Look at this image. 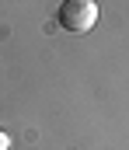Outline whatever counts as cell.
<instances>
[{"mask_svg": "<svg viewBox=\"0 0 129 150\" xmlns=\"http://www.w3.org/2000/svg\"><path fill=\"white\" fill-rule=\"evenodd\" d=\"M0 150H7V136L4 133H0Z\"/></svg>", "mask_w": 129, "mask_h": 150, "instance_id": "2", "label": "cell"}, {"mask_svg": "<svg viewBox=\"0 0 129 150\" xmlns=\"http://www.w3.org/2000/svg\"><path fill=\"white\" fill-rule=\"evenodd\" d=\"M56 21H59L63 32L84 35V32H91V28L98 25V4H94V0H63Z\"/></svg>", "mask_w": 129, "mask_h": 150, "instance_id": "1", "label": "cell"}]
</instances>
